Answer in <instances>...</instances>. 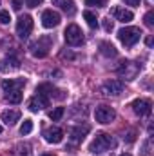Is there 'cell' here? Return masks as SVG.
Listing matches in <instances>:
<instances>
[{
  "label": "cell",
  "mask_w": 154,
  "mask_h": 156,
  "mask_svg": "<svg viewBox=\"0 0 154 156\" xmlns=\"http://www.w3.org/2000/svg\"><path fill=\"white\" fill-rule=\"evenodd\" d=\"M103 29L105 31H113V20L111 18H103Z\"/></svg>",
  "instance_id": "f1b7e54d"
},
{
  "label": "cell",
  "mask_w": 154,
  "mask_h": 156,
  "mask_svg": "<svg viewBox=\"0 0 154 156\" xmlns=\"http://www.w3.org/2000/svg\"><path fill=\"white\" fill-rule=\"evenodd\" d=\"M11 16H9V11H0V22L2 24H9Z\"/></svg>",
  "instance_id": "83f0119b"
},
{
  "label": "cell",
  "mask_w": 154,
  "mask_h": 156,
  "mask_svg": "<svg viewBox=\"0 0 154 156\" xmlns=\"http://www.w3.org/2000/svg\"><path fill=\"white\" fill-rule=\"evenodd\" d=\"M51 47H53V38L47 37V35H44V37H40L37 42L29 44V51H31V55H33L35 58H45V56L49 55V49H51Z\"/></svg>",
  "instance_id": "7a4b0ae2"
},
{
  "label": "cell",
  "mask_w": 154,
  "mask_h": 156,
  "mask_svg": "<svg viewBox=\"0 0 154 156\" xmlns=\"http://www.w3.org/2000/svg\"><path fill=\"white\" fill-rule=\"evenodd\" d=\"M120 156H131V154L129 153H123V154H120Z\"/></svg>",
  "instance_id": "d590c367"
},
{
  "label": "cell",
  "mask_w": 154,
  "mask_h": 156,
  "mask_svg": "<svg viewBox=\"0 0 154 156\" xmlns=\"http://www.w3.org/2000/svg\"><path fill=\"white\" fill-rule=\"evenodd\" d=\"M83 18H85V22L89 24V27H98V18H96V15L93 13V11H83Z\"/></svg>",
  "instance_id": "44dd1931"
},
{
  "label": "cell",
  "mask_w": 154,
  "mask_h": 156,
  "mask_svg": "<svg viewBox=\"0 0 154 156\" xmlns=\"http://www.w3.org/2000/svg\"><path fill=\"white\" fill-rule=\"evenodd\" d=\"M145 44H147V45H152V38H151V37H149V38L145 40Z\"/></svg>",
  "instance_id": "e575fe53"
},
{
  "label": "cell",
  "mask_w": 154,
  "mask_h": 156,
  "mask_svg": "<svg viewBox=\"0 0 154 156\" xmlns=\"http://www.w3.org/2000/svg\"><path fill=\"white\" fill-rule=\"evenodd\" d=\"M140 38H142L140 27H123V29L118 31V40H120L125 47H132Z\"/></svg>",
  "instance_id": "3957f363"
},
{
  "label": "cell",
  "mask_w": 154,
  "mask_h": 156,
  "mask_svg": "<svg viewBox=\"0 0 154 156\" xmlns=\"http://www.w3.org/2000/svg\"><path fill=\"white\" fill-rule=\"evenodd\" d=\"M42 156H54V154H42Z\"/></svg>",
  "instance_id": "8d00e7d4"
},
{
  "label": "cell",
  "mask_w": 154,
  "mask_h": 156,
  "mask_svg": "<svg viewBox=\"0 0 154 156\" xmlns=\"http://www.w3.org/2000/svg\"><path fill=\"white\" fill-rule=\"evenodd\" d=\"M33 31V18L29 15H22L16 22V35L22 40H26Z\"/></svg>",
  "instance_id": "8992f818"
},
{
  "label": "cell",
  "mask_w": 154,
  "mask_h": 156,
  "mask_svg": "<svg viewBox=\"0 0 154 156\" xmlns=\"http://www.w3.org/2000/svg\"><path fill=\"white\" fill-rule=\"evenodd\" d=\"M49 105H51V98L45 96V94H42V93H37V94L29 100V109H31L33 113H38V111L49 107Z\"/></svg>",
  "instance_id": "9c48e42d"
},
{
  "label": "cell",
  "mask_w": 154,
  "mask_h": 156,
  "mask_svg": "<svg viewBox=\"0 0 154 156\" xmlns=\"http://www.w3.org/2000/svg\"><path fill=\"white\" fill-rule=\"evenodd\" d=\"M44 138L49 144H60L64 140V131L60 127H49V129L44 131Z\"/></svg>",
  "instance_id": "4fadbf2b"
},
{
  "label": "cell",
  "mask_w": 154,
  "mask_h": 156,
  "mask_svg": "<svg viewBox=\"0 0 154 156\" xmlns=\"http://www.w3.org/2000/svg\"><path fill=\"white\" fill-rule=\"evenodd\" d=\"M114 147H116L114 136H111L107 133H98L94 136V140L91 142V145H89V153L91 154H102V153H107Z\"/></svg>",
  "instance_id": "6da1fadb"
},
{
  "label": "cell",
  "mask_w": 154,
  "mask_h": 156,
  "mask_svg": "<svg viewBox=\"0 0 154 156\" xmlns=\"http://www.w3.org/2000/svg\"><path fill=\"white\" fill-rule=\"evenodd\" d=\"M29 149H31V147H29L27 144H24V145L20 144V145H18V156H29V154H31V151H29Z\"/></svg>",
  "instance_id": "d4e9b609"
},
{
  "label": "cell",
  "mask_w": 154,
  "mask_h": 156,
  "mask_svg": "<svg viewBox=\"0 0 154 156\" xmlns=\"http://www.w3.org/2000/svg\"><path fill=\"white\" fill-rule=\"evenodd\" d=\"M140 69H142V67H140L138 64L125 60V62H121V64H120V67H118L116 71H118V75H120V76L125 78V80H134V78L138 76Z\"/></svg>",
  "instance_id": "277c9868"
},
{
  "label": "cell",
  "mask_w": 154,
  "mask_h": 156,
  "mask_svg": "<svg viewBox=\"0 0 154 156\" xmlns=\"http://www.w3.org/2000/svg\"><path fill=\"white\" fill-rule=\"evenodd\" d=\"M131 107H132V111H134L138 116H149V115H151V111H152L151 102H149V100H143V98L134 100V102L131 104Z\"/></svg>",
  "instance_id": "8fae6325"
},
{
  "label": "cell",
  "mask_w": 154,
  "mask_h": 156,
  "mask_svg": "<svg viewBox=\"0 0 154 156\" xmlns=\"http://www.w3.org/2000/svg\"><path fill=\"white\" fill-rule=\"evenodd\" d=\"M125 140H127V142H134V133H129Z\"/></svg>",
  "instance_id": "836d02e7"
},
{
  "label": "cell",
  "mask_w": 154,
  "mask_h": 156,
  "mask_svg": "<svg viewBox=\"0 0 154 156\" xmlns=\"http://www.w3.org/2000/svg\"><path fill=\"white\" fill-rule=\"evenodd\" d=\"M60 58H64V60H65V58H67V60H75V55H73L71 51H62V53H60Z\"/></svg>",
  "instance_id": "f546056e"
},
{
  "label": "cell",
  "mask_w": 154,
  "mask_h": 156,
  "mask_svg": "<svg viewBox=\"0 0 154 156\" xmlns=\"http://www.w3.org/2000/svg\"><path fill=\"white\" fill-rule=\"evenodd\" d=\"M64 38L69 45H82L83 44V33L76 24H69L65 33H64Z\"/></svg>",
  "instance_id": "5b68a950"
},
{
  "label": "cell",
  "mask_w": 154,
  "mask_h": 156,
  "mask_svg": "<svg viewBox=\"0 0 154 156\" xmlns=\"http://www.w3.org/2000/svg\"><path fill=\"white\" fill-rule=\"evenodd\" d=\"M53 4L58 5V7H60L65 15H69V16H73V15L76 13V5H75L73 0H53Z\"/></svg>",
  "instance_id": "2e32d148"
},
{
  "label": "cell",
  "mask_w": 154,
  "mask_h": 156,
  "mask_svg": "<svg viewBox=\"0 0 154 156\" xmlns=\"http://www.w3.org/2000/svg\"><path fill=\"white\" fill-rule=\"evenodd\" d=\"M37 93H42V94H45V96H49V98H58V100H62L65 94H62V91L60 89H56V87H53L51 83H42L37 87Z\"/></svg>",
  "instance_id": "5bb4252c"
},
{
  "label": "cell",
  "mask_w": 154,
  "mask_h": 156,
  "mask_svg": "<svg viewBox=\"0 0 154 156\" xmlns=\"http://www.w3.org/2000/svg\"><path fill=\"white\" fill-rule=\"evenodd\" d=\"M0 133H2V125H0Z\"/></svg>",
  "instance_id": "74e56055"
},
{
  "label": "cell",
  "mask_w": 154,
  "mask_h": 156,
  "mask_svg": "<svg viewBox=\"0 0 154 156\" xmlns=\"http://www.w3.org/2000/svg\"><path fill=\"white\" fill-rule=\"evenodd\" d=\"M4 64H7V66H4L2 69H18V66H20L18 58H15V56H7Z\"/></svg>",
  "instance_id": "7402d4cb"
},
{
  "label": "cell",
  "mask_w": 154,
  "mask_h": 156,
  "mask_svg": "<svg viewBox=\"0 0 154 156\" xmlns=\"http://www.w3.org/2000/svg\"><path fill=\"white\" fill-rule=\"evenodd\" d=\"M62 116H64V107H56L54 111H51V113H49V118H51L53 122H58Z\"/></svg>",
  "instance_id": "cb8c5ba5"
},
{
  "label": "cell",
  "mask_w": 154,
  "mask_h": 156,
  "mask_svg": "<svg viewBox=\"0 0 154 156\" xmlns=\"http://www.w3.org/2000/svg\"><path fill=\"white\" fill-rule=\"evenodd\" d=\"M91 129H89V125H75V127H69V138L75 142V144H78V142H82L85 136H87V133H89Z\"/></svg>",
  "instance_id": "7c38bea8"
},
{
  "label": "cell",
  "mask_w": 154,
  "mask_h": 156,
  "mask_svg": "<svg viewBox=\"0 0 154 156\" xmlns=\"http://www.w3.org/2000/svg\"><path fill=\"white\" fill-rule=\"evenodd\" d=\"M94 116H96V122H100V123H111L116 118V113L109 105H98L94 111Z\"/></svg>",
  "instance_id": "52a82bcc"
},
{
  "label": "cell",
  "mask_w": 154,
  "mask_h": 156,
  "mask_svg": "<svg viewBox=\"0 0 154 156\" xmlns=\"http://www.w3.org/2000/svg\"><path fill=\"white\" fill-rule=\"evenodd\" d=\"M85 5H91V7H103V5H105V0H85Z\"/></svg>",
  "instance_id": "484cf974"
},
{
  "label": "cell",
  "mask_w": 154,
  "mask_h": 156,
  "mask_svg": "<svg viewBox=\"0 0 154 156\" xmlns=\"http://www.w3.org/2000/svg\"><path fill=\"white\" fill-rule=\"evenodd\" d=\"M24 85H26V80H24V78H20V80H4V82H2V89H4L5 93L22 89Z\"/></svg>",
  "instance_id": "ac0fdd59"
},
{
  "label": "cell",
  "mask_w": 154,
  "mask_h": 156,
  "mask_svg": "<svg viewBox=\"0 0 154 156\" xmlns=\"http://www.w3.org/2000/svg\"><path fill=\"white\" fill-rule=\"evenodd\" d=\"M113 16H114L118 22H123V24H129L134 18L132 11H129L125 7H113Z\"/></svg>",
  "instance_id": "9a60e30c"
},
{
  "label": "cell",
  "mask_w": 154,
  "mask_h": 156,
  "mask_svg": "<svg viewBox=\"0 0 154 156\" xmlns=\"http://www.w3.org/2000/svg\"><path fill=\"white\" fill-rule=\"evenodd\" d=\"M20 7H22V0H13V9L20 11Z\"/></svg>",
  "instance_id": "1f68e13d"
},
{
  "label": "cell",
  "mask_w": 154,
  "mask_h": 156,
  "mask_svg": "<svg viewBox=\"0 0 154 156\" xmlns=\"http://www.w3.org/2000/svg\"><path fill=\"white\" fill-rule=\"evenodd\" d=\"M125 4H127V5H134V7H136V5H140V0H125Z\"/></svg>",
  "instance_id": "d6a6232c"
},
{
  "label": "cell",
  "mask_w": 154,
  "mask_h": 156,
  "mask_svg": "<svg viewBox=\"0 0 154 156\" xmlns=\"http://www.w3.org/2000/svg\"><path fill=\"white\" fill-rule=\"evenodd\" d=\"M100 91L105 96H118L120 93H123V82H120V80H107L100 87Z\"/></svg>",
  "instance_id": "ba28073f"
},
{
  "label": "cell",
  "mask_w": 154,
  "mask_h": 156,
  "mask_svg": "<svg viewBox=\"0 0 154 156\" xmlns=\"http://www.w3.org/2000/svg\"><path fill=\"white\" fill-rule=\"evenodd\" d=\"M60 15L56 13V11H53V9H47V11H44L42 13V26L45 27V29H53V27H56L58 24H60Z\"/></svg>",
  "instance_id": "30bf717a"
},
{
  "label": "cell",
  "mask_w": 154,
  "mask_h": 156,
  "mask_svg": "<svg viewBox=\"0 0 154 156\" xmlns=\"http://www.w3.org/2000/svg\"><path fill=\"white\" fill-rule=\"evenodd\" d=\"M31 131H33V122H31V120H24V123L20 125V134L26 136V134H29Z\"/></svg>",
  "instance_id": "603a6c76"
},
{
  "label": "cell",
  "mask_w": 154,
  "mask_h": 156,
  "mask_svg": "<svg viewBox=\"0 0 154 156\" xmlns=\"http://www.w3.org/2000/svg\"><path fill=\"white\" fill-rule=\"evenodd\" d=\"M18 120H20V111H16V109H9V111L2 113V122L5 125H15Z\"/></svg>",
  "instance_id": "e0dca14e"
},
{
  "label": "cell",
  "mask_w": 154,
  "mask_h": 156,
  "mask_svg": "<svg viewBox=\"0 0 154 156\" xmlns=\"http://www.w3.org/2000/svg\"><path fill=\"white\" fill-rule=\"evenodd\" d=\"M100 53H102L103 56H116V55H118L116 47L113 44H109V42H102V44H100Z\"/></svg>",
  "instance_id": "ffe728a7"
},
{
  "label": "cell",
  "mask_w": 154,
  "mask_h": 156,
  "mask_svg": "<svg viewBox=\"0 0 154 156\" xmlns=\"http://www.w3.org/2000/svg\"><path fill=\"white\" fill-rule=\"evenodd\" d=\"M145 26H147V27H152L154 26V11L152 9L145 15Z\"/></svg>",
  "instance_id": "4316f807"
},
{
  "label": "cell",
  "mask_w": 154,
  "mask_h": 156,
  "mask_svg": "<svg viewBox=\"0 0 154 156\" xmlns=\"http://www.w3.org/2000/svg\"><path fill=\"white\" fill-rule=\"evenodd\" d=\"M42 4V0H26V5L27 7H38Z\"/></svg>",
  "instance_id": "4dcf8cb0"
},
{
  "label": "cell",
  "mask_w": 154,
  "mask_h": 156,
  "mask_svg": "<svg viewBox=\"0 0 154 156\" xmlns=\"http://www.w3.org/2000/svg\"><path fill=\"white\" fill-rule=\"evenodd\" d=\"M5 102H9V104H20L22 102V98H24V94H22V89H16V91H9V93H5Z\"/></svg>",
  "instance_id": "d6986e66"
}]
</instances>
